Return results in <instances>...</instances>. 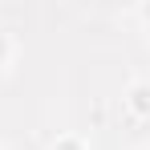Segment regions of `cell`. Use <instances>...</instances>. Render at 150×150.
Instances as JSON below:
<instances>
[{"mask_svg":"<svg viewBox=\"0 0 150 150\" xmlns=\"http://www.w3.org/2000/svg\"><path fill=\"white\" fill-rule=\"evenodd\" d=\"M122 101H126V114L134 122H150V81H134Z\"/></svg>","mask_w":150,"mask_h":150,"instance_id":"1","label":"cell"},{"mask_svg":"<svg viewBox=\"0 0 150 150\" xmlns=\"http://www.w3.org/2000/svg\"><path fill=\"white\" fill-rule=\"evenodd\" d=\"M8 57H12V37H8V33L0 28V69L8 65Z\"/></svg>","mask_w":150,"mask_h":150,"instance_id":"2","label":"cell"},{"mask_svg":"<svg viewBox=\"0 0 150 150\" xmlns=\"http://www.w3.org/2000/svg\"><path fill=\"white\" fill-rule=\"evenodd\" d=\"M53 150H85V142H81V138H57Z\"/></svg>","mask_w":150,"mask_h":150,"instance_id":"3","label":"cell"},{"mask_svg":"<svg viewBox=\"0 0 150 150\" xmlns=\"http://www.w3.org/2000/svg\"><path fill=\"white\" fill-rule=\"evenodd\" d=\"M142 21H146V25H150V4H142Z\"/></svg>","mask_w":150,"mask_h":150,"instance_id":"4","label":"cell"}]
</instances>
